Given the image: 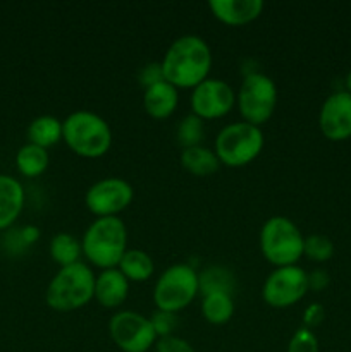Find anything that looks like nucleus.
I'll use <instances>...</instances> for the list:
<instances>
[{
    "instance_id": "obj_9",
    "label": "nucleus",
    "mask_w": 351,
    "mask_h": 352,
    "mask_svg": "<svg viewBox=\"0 0 351 352\" xmlns=\"http://www.w3.org/2000/svg\"><path fill=\"white\" fill-rule=\"evenodd\" d=\"M308 274L299 265L279 267L265 278L262 298L270 308H291L308 292Z\"/></svg>"
},
{
    "instance_id": "obj_19",
    "label": "nucleus",
    "mask_w": 351,
    "mask_h": 352,
    "mask_svg": "<svg viewBox=\"0 0 351 352\" xmlns=\"http://www.w3.org/2000/svg\"><path fill=\"white\" fill-rule=\"evenodd\" d=\"M181 165L189 174L206 177V175L215 174L220 168V162L217 158L215 151L206 146H193L184 148L181 153Z\"/></svg>"
},
{
    "instance_id": "obj_14",
    "label": "nucleus",
    "mask_w": 351,
    "mask_h": 352,
    "mask_svg": "<svg viewBox=\"0 0 351 352\" xmlns=\"http://www.w3.org/2000/svg\"><path fill=\"white\" fill-rule=\"evenodd\" d=\"M213 17L227 26H244L264 12L262 0H212L209 3Z\"/></svg>"
},
{
    "instance_id": "obj_22",
    "label": "nucleus",
    "mask_w": 351,
    "mask_h": 352,
    "mask_svg": "<svg viewBox=\"0 0 351 352\" xmlns=\"http://www.w3.org/2000/svg\"><path fill=\"white\" fill-rule=\"evenodd\" d=\"M198 285L202 296L213 294V292H226V294L233 296L236 278L229 268L212 265V267H206L202 274H198Z\"/></svg>"
},
{
    "instance_id": "obj_28",
    "label": "nucleus",
    "mask_w": 351,
    "mask_h": 352,
    "mask_svg": "<svg viewBox=\"0 0 351 352\" xmlns=\"http://www.w3.org/2000/svg\"><path fill=\"white\" fill-rule=\"evenodd\" d=\"M151 327H153L157 337H169L174 336V330L178 327V313L162 311V309H155L153 315L150 316Z\"/></svg>"
},
{
    "instance_id": "obj_25",
    "label": "nucleus",
    "mask_w": 351,
    "mask_h": 352,
    "mask_svg": "<svg viewBox=\"0 0 351 352\" xmlns=\"http://www.w3.org/2000/svg\"><path fill=\"white\" fill-rule=\"evenodd\" d=\"M176 138H178V143L181 144L182 150L202 146V141L205 138V120L196 117L195 113L182 117L178 129H176Z\"/></svg>"
},
{
    "instance_id": "obj_34",
    "label": "nucleus",
    "mask_w": 351,
    "mask_h": 352,
    "mask_svg": "<svg viewBox=\"0 0 351 352\" xmlns=\"http://www.w3.org/2000/svg\"><path fill=\"white\" fill-rule=\"evenodd\" d=\"M344 85H346V91L351 95V71L346 74V79H344Z\"/></svg>"
},
{
    "instance_id": "obj_32",
    "label": "nucleus",
    "mask_w": 351,
    "mask_h": 352,
    "mask_svg": "<svg viewBox=\"0 0 351 352\" xmlns=\"http://www.w3.org/2000/svg\"><path fill=\"white\" fill-rule=\"evenodd\" d=\"M330 277L329 272L323 270V268H315L308 274V289L310 291H323V289L329 285Z\"/></svg>"
},
{
    "instance_id": "obj_26",
    "label": "nucleus",
    "mask_w": 351,
    "mask_h": 352,
    "mask_svg": "<svg viewBox=\"0 0 351 352\" xmlns=\"http://www.w3.org/2000/svg\"><path fill=\"white\" fill-rule=\"evenodd\" d=\"M303 256L310 258L317 263H326L334 256V243L323 234H312V236L305 237Z\"/></svg>"
},
{
    "instance_id": "obj_2",
    "label": "nucleus",
    "mask_w": 351,
    "mask_h": 352,
    "mask_svg": "<svg viewBox=\"0 0 351 352\" xmlns=\"http://www.w3.org/2000/svg\"><path fill=\"white\" fill-rule=\"evenodd\" d=\"M83 254L100 270L119 267L127 251V229L119 217H102L89 223L81 239Z\"/></svg>"
},
{
    "instance_id": "obj_12",
    "label": "nucleus",
    "mask_w": 351,
    "mask_h": 352,
    "mask_svg": "<svg viewBox=\"0 0 351 352\" xmlns=\"http://www.w3.org/2000/svg\"><path fill=\"white\" fill-rule=\"evenodd\" d=\"M236 103V93L224 79L206 78L191 91V113L202 120L227 116Z\"/></svg>"
},
{
    "instance_id": "obj_18",
    "label": "nucleus",
    "mask_w": 351,
    "mask_h": 352,
    "mask_svg": "<svg viewBox=\"0 0 351 352\" xmlns=\"http://www.w3.org/2000/svg\"><path fill=\"white\" fill-rule=\"evenodd\" d=\"M26 134L28 143L48 150L62 141V120L54 116H38L30 122Z\"/></svg>"
},
{
    "instance_id": "obj_10",
    "label": "nucleus",
    "mask_w": 351,
    "mask_h": 352,
    "mask_svg": "<svg viewBox=\"0 0 351 352\" xmlns=\"http://www.w3.org/2000/svg\"><path fill=\"white\" fill-rule=\"evenodd\" d=\"M109 332L123 352H148L158 339L150 318L131 309L117 311L110 318Z\"/></svg>"
},
{
    "instance_id": "obj_3",
    "label": "nucleus",
    "mask_w": 351,
    "mask_h": 352,
    "mask_svg": "<svg viewBox=\"0 0 351 352\" xmlns=\"http://www.w3.org/2000/svg\"><path fill=\"white\" fill-rule=\"evenodd\" d=\"M95 277L89 265L83 261L62 267L48 284L45 302L48 308L58 313L85 308L92 299H95Z\"/></svg>"
},
{
    "instance_id": "obj_21",
    "label": "nucleus",
    "mask_w": 351,
    "mask_h": 352,
    "mask_svg": "<svg viewBox=\"0 0 351 352\" xmlns=\"http://www.w3.org/2000/svg\"><path fill=\"white\" fill-rule=\"evenodd\" d=\"M120 274L129 282H145L153 275L155 263L150 254L143 250H127L120 260Z\"/></svg>"
},
{
    "instance_id": "obj_15",
    "label": "nucleus",
    "mask_w": 351,
    "mask_h": 352,
    "mask_svg": "<svg viewBox=\"0 0 351 352\" xmlns=\"http://www.w3.org/2000/svg\"><path fill=\"white\" fill-rule=\"evenodd\" d=\"M129 280L119 268L102 270L95 277V301L107 309H116L127 299Z\"/></svg>"
},
{
    "instance_id": "obj_30",
    "label": "nucleus",
    "mask_w": 351,
    "mask_h": 352,
    "mask_svg": "<svg viewBox=\"0 0 351 352\" xmlns=\"http://www.w3.org/2000/svg\"><path fill=\"white\" fill-rule=\"evenodd\" d=\"M138 79H140L143 89L148 88V86L157 85V82L160 81H165L160 62H150V64H147L145 67H141L140 74H138Z\"/></svg>"
},
{
    "instance_id": "obj_5",
    "label": "nucleus",
    "mask_w": 351,
    "mask_h": 352,
    "mask_svg": "<svg viewBox=\"0 0 351 352\" xmlns=\"http://www.w3.org/2000/svg\"><path fill=\"white\" fill-rule=\"evenodd\" d=\"M303 246H305V237L301 230L288 217H270L262 226V254L275 268L298 265L303 258Z\"/></svg>"
},
{
    "instance_id": "obj_8",
    "label": "nucleus",
    "mask_w": 351,
    "mask_h": 352,
    "mask_svg": "<svg viewBox=\"0 0 351 352\" xmlns=\"http://www.w3.org/2000/svg\"><path fill=\"white\" fill-rule=\"evenodd\" d=\"M236 105L243 122L260 127L274 116L277 105V86L274 79L264 72L244 76L236 93Z\"/></svg>"
},
{
    "instance_id": "obj_4",
    "label": "nucleus",
    "mask_w": 351,
    "mask_h": 352,
    "mask_svg": "<svg viewBox=\"0 0 351 352\" xmlns=\"http://www.w3.org/2000/svg\"><path fill=\"white\" fill-rule=\"evenodd\" d=\"M62 141L83 158H100L112 146L109 122L92 110H76L62 120Z\"/></svg>"
},
{
    "instance_id": "obj_33",
    "label": "nucleus",
    "mask_w": 351,
    "mask_h": 352,
    "mask_svg": "<svg viewBox=\"0 0 351 352\" xmlns=\"http://www.w3.org/2000/svg\"><path fill=\"white\" fill-rule=\"evenodd\" d=\"M17 234H19L21 246H30L40 239V229L34 226H24Z\"/></svg>"
},
{
    "instance_id": "obj_29",
    "label": "nucleus",
    "mask_w": 351,
    "mask_h": 352,
    "mask_svg": "<svg viewBox=\"0 0 351 352\" xmlns=\"http://www.w3.org/2000/svg\"><path fill=\"white\" fill-rule=\"evenodd\" d=\"M155 352H195L191 344L179 336L160 337L155 342Z\"/></svg>"
},
{
    "instance_id": "obj_27",
    "label": "nucleus",
    "mask_w": 351,
    "mask_h": 352,
    "mask_svg": "<svg viewBox=\"0 0 351 352\" xmlns=\"http://www.w3.org/2000/svg\"><path fill=\"white\" fill-rule=\"evenodd\" d=\"M286 352H319V339L313 330L301 327L292 333Z\"/></svg>"
},
{
    "instance_id": "obj_24",
    "label": "nucleus",
    "mask_w": 351,
    "mask_h": 352,
    "mask_svg": "<svg viewBox=\"0 0 351 352\" xmlns=\"http://www.w3.org/2000/svg\"><path fill=\"white\" fill-rule=\"evenodd\" d=\"M202 315L212 325H226L234 315L233 296L226 292H213L203 296Z\"/></svg>"
},
{
    "instance_id": "obj_11",
    "label": "nucleus",
    "mask_w": 351,
    "mask_h": 352,
    "mask_svg": "<svg viewBox=\"0 0 351 352\" xmlns=\"http://www.w3.org/2000/svg\"><path fill=\"white\" fill-rule=\"evenodd\" d=\"M134 199V188L131 182L120 177H105L93 182L85 195V205L89 213L102 217H117Z\"/></svg>"
},
{
    "instance_id": "obj_1",
    "label": "nucleus",
    "mask_w": 351,
    "mask_h": 352,
    "mask_svg": "<svg viewBox=\"0 0 351 352\" xmlns=\"http://www.w3.org/2000/svg\"><path fill=\"white\" fill-rule=\"evenodd\" d=\"M164 79L174 88H196L212 69V50L198 34H184L169 45L160 62Z\"/></svg>"
},
{
    "instance_id": "obj_6",
    "label": "nucleus",
    "mask_w": 351,
    "mask_h": 352,
    "mask_svg": "<svg viewBox=\"0 0 351 352\" xmlns=\"http://www.w3.org/2000/svg\"><path fill=\"white\" fill-rule=\"evenodd\" d=\"M264 133L248 122H234L222 127L215 138V155L220 165L244 167L264 150Z\"/></svg>"
},
{
    "instance_id": "obj_7",
    "label": "nucleus",
    "mask_w": 351,
    "mask_h": 352,
    "mask_svg": "<svg viewBox=\"0 0 351 352\" xmlns=\"http://www.w3.org/2000/svg\"><path fill=\"white\" fill-rule=\"evenodd\" d=\"M200 294L198 274L188 263L171 265L157 278L153 287V302L157 309L179 313L188 308Z\"/></svg>"
},
{
    "instance_id": "obj_20",
    "label": "nucleus",
    "mask_w": 351,
    "mask_h": 352,
    "mask_svg": "<svg viewBox=\"0 0 351 352\" xmlns=\"http://www.w3.org/2000/svg\"><path fill=\"white\" fill-rule=\"evenodd\" d=\"M48 164H50L48 150L36 146V144H23L16 153V167L23 177H40L48 168Z\"/></svg>"
},
{
    "instance_id": "obj_17",
    "label": "nucleus",
    "mask_w": 351,
    "mask_h": 352,
    "mask_svg": "<svg viewBox=\"0 0 351 352\" xmlns=\"http://www.w3.org/2000/svg\"><path fill=\"white\" fill-rule=\"evenodd\" d=\"M179 103L178 88L167 81H160L148 86L143 91L145 112L153 119H167L176 112Z\"/></svg>"
},
{
    "instance_id": "obj_16",
    "label": "nucleus",
    "mask_w": 351,
    "mask_h": 352,
    "mask_svg": "<svg viewBox=\"0 0 351 352\" xmlns=\"http://www.w3.org/2000/svg\"><path fill=\"white\" fill-rule=\"evenodd\" d=\"M24 188L19 179L0 174V230L14 226L24 210Z\"/></svg>"
},
{
    "instance_id": "obj_13",
    "label": "nucleus",
    "mask_w": 351,
    "mask_h": 352,
    "mask_svg": "<svg viewBox=\"0 0 351 352\" xmlns=\"http://www.w3.org/2000/svg\"><path fill=\"white\" fill-rule=\"evenodd\" d=\"M320 133L334 143L348 141L351 138V95L336 91L323 100L319 112Z\"/></svg>"
},
{
    "instance_id": "obj_23",
    "label": "nucleus",
    "mask_w": 351,
    "mask_h": 352,
    "mask_svg": "<svg viewBox=\"0 0 351 352\" xmlns=\"http://www.w3.org/2000/svg\"><path fill=\"white\" fill-rule=\"evenodd\" d=\"M50 256L58 267H69V265L79 263L83 254L81 241L69 232H57L50 239Z\"/></svg>"
},
{
    "instance_id": "obj_31",
    "label": "nucleus",
    "mask_w": 351,
    "mask_h": 352,
    "mask_svg": "<svg viewBox=\"0 0 351 352\" xmlns=\"http://www.w3.org/2000/svg\"><path fill=\"white\" fill-rule=\"evenodd\" d=\"M323 318H326V309H323V306L319 305V302H312L303 311V327L313 330L323 322Z\"/></svg>"
}]
</instances>
